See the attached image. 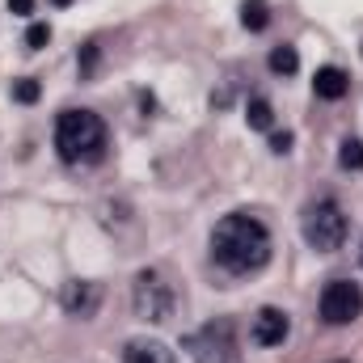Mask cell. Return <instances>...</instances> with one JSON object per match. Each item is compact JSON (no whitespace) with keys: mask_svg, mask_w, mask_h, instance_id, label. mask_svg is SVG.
Returning a JSON list of instances; mask_svg holds the SVG:
<instances>
[{"mask_svg":"<svg viewBox=\"0 0 363 363\" xmlns=\"http://www.w3.org/2000/svg\"><path fill=\"white\" fill-rule=\"evenodd\" d=\"M211 258L216 267H224L228 274H254L271 262V233L262 220L233 211L216 224L211 233Z\"/></svg>","mask_w":363,"mask_h":363,"instance_id":"1","label":"cell"},{"mask_svg":"<svg viewBox=\"0 0 363 363\" xmlns=\"http://www.w3.org/2000/svg\"><path fill=\"white\" fill-rule=\"evenodd\" d=\"M55 152L64 165H97L106 157V123L93 110H64L55 123Z\"/></svg>","mask_w":363,"mask_h":363,"instance_id":"2","label":"cell"},{"mask_svg":"<svg viewBox=\"0 0 363 363\" xmlns=\"http://www.w3.org/2000/svg\"><path fill=\"white\" fill-rule=\"evenodd\" d=\"M186 351L194 363H237L241 359V347H237V325L228 317L220 321H207L203 330H194L186 338Z\"/></svg>","mask_w":363,"mask_h":363,"instance_id":"3","label":"cell"},{"mask_svg":"<svg viewBox=\"0 0 363 363\" xmlns=\"http://www.w3.org/2000/svg\"><path fill=\"white\" fill-rule=\"evenodd\" d=\"M304 241L317 254L342 250V241H347V216H342V207L334 199H321V203H313L304 211Z\"/></svg>","mask_w":363,"mask_h":363,"instance_id":"4","label":"cell"},{"mask_svg":"<svg viewBox=\"0 0 363 363\" xmlns=\"http://www.w3.org/2000/svg\"><path fill=\"white\" fill-rule=\"evenodd\" d=\"M131 304H135V317L144 321H169L174 317V283L161 271H140L131 283Z\"/></svg>","mask_w":363,"mask_h":363,"instance_id":"5","label":"cell"},{"mask_svg":"<svg viewBox=\"0 0 363 363\" xmlns=\"http://www.w3.org/2000/svg\"><path fill=\"white\" fill-rule=\"evenodd\" d=\"M363 313V291L355 279H334L321 291V321L325 325H351Z\"/></svg>","mask_w":363,"mask_h":363,"instance_id":"6","label":"cell"},{"mask_svg":"<svg viewBox=\"0 0 363 363\" xmlns=\"http://www.w3.org/2000/svg\"><path fill=\"white\" fill-rule=\"evenodd\" d=\"M287 330H291V321H287V313H283V308H262V313L254 317L250 338H254L258 347H279V342L287 338Z\"/></svg>","mask_w":363,"mask_h":363,"instance_id":"7","label":"cell"},{"mask_svg":"<svg viewBox=\"0 0 363 363\" xmlns=\"http://www.w3.org/2000/svg\"><path fill=\"white\" fill-rule=\"evenodd\" d=\"M123 363H178V355L157 338H131L123 347Z\"/></svg>","mask_w":363,"mask_h":363,"instance_id":"8","label":"cell"},{"mask_svg":"<svg viewBox=\"0 0 363 363\" xmlns=\"http://www.w3.org/2000/svg\"><path fill=\"white\" fill-rule=\"evenodd\" d=\"M97 300H101V287L97 283H68L64 287V308L72 313V317H93L97 313Z\"/></svg>","mask_w":363,"mask_h":363,"instance_id":"9","label":"cell"},{"mask_svg":"<svg viewBox=\"0 0 363 363\" xmlns=\"http://www.w3.org/2000/svg\"><path fill=\"white\" fill-rule=\"evenodd\" d=\"M347 89H351V77H347L342 68H334V64L317 68V77H313V93H317L321 101H338V97H347Z\"/></svg>","mask_w":363,"mask_h":363,"instance_id":"10","label":"cell"},{"mask_svg":"<svg viewBox=\"0 0 363 363\" xmlns=\"http://www.w3.org/2000/svg\"><path fill=\"white\" fill-rule=\"evenodd\" d=\"M241 26H245L250 34L267 30V26H271V4H267V0H245V4H241Z\"/></svg>","mask_w":363,"mask_h":363,"instance_id":"11","label":"cell"},{"mask_svg":"<svg viewBox=\"0 0 363 363\" xmlns=\"http://www.w3.org/2000/svg\"><path fill=\"white\" fill-rule=\"evenodd\" d=\"M245 123L254 127V131H271L274 123V110L267 97H250V106H245Z\"/></svg>","mask_w":363,"mask_h":363,"instance_id":"12","label":"cell"},{"mask_svg":"<svg viewBox=\"0 0 363 363\" xmlns=\"http://www.w3.org/2000/svg\"><path fill=\"white\" fill-rule=\"evenodd\" d=\"M267 64H271L274 77H291V72L300 68V55H296V47H287V43H283V47H274V51H271V60H267Z\"/></svg>","mask_w":363,"mask_h":363,"instance_id":"13","label":"cell"},{"mask_svg":"<svg viewBox=\"0 0 363 363\" xmlns=\"http://www.w3.org/2000/svg\"><path fill=\"white\" fill-rule=\"evenodd\" d=\"M338 165L342 169H363V140H342L338 144Z\"/></svg>","mask_w":363,"mask_h":363,"instance_id":"14","label":"cell"},{"mask_svg":"<svg viewBox=\"0 0 363 363\" xmlns=\"http://www.w3.org/2000/svg\"><path fill=\"white\" fill-rule=\"evenodd\" d=\"M13 101H21V106L38 101V81H34V77H21V81H13Z\"/></svg>","mask_w":363,"mask_h":363,"instance_id":"15","label":"cell"},{"mask_svg":"<svg viewBox=\"0 0 363 363\" xmlns=\"http://www.w3.org/2000/svg\"><path fill=\"white\" fill-rule=\"evenodd\" d=\"M47 38H51V26H47V21H34V26L26 30V47H30V51L47 47Z\"/></svg>","mask_w":363,"mask_h":363,"instance_id":"16","label":"cell"},{"mask_svg":"<svg viewBox=\"0 0 363 363\" xmlns=\"http://www.w3.org/2000/svg\"><path fill=\"white\" fill-rule=\"evenodd\" d=\"M291 148V131H274L271 135V152H287Z\"/></svg>","mask_w":363,"mask_h":363,"instance_id":"17","label":"cell"},{"mask_svg":"<svg viewBox=\"0 0 363 363\" xmlns=\"http://www.w3.org/2000/svg\"><path fill=\"white\" fill-rule=\"evenodd\" d=\"M9 13H17V17L34 13V0H9Z\"/></svg>","mask_w":363,"mask_h":363,"instance_id":"18","label":"cell"},{"mask_svg":"<svg viewBox=\"0 0 363 363\" xmlns=\"http://www.w3.org/2000/svg\"><path fill=\"white\" fill-rule=\"evenodd\" d=\"M93 64H97V47H85V60H81V68H85V72H93Z\"/></svg>","mask_w":363,"mask_h":363,"instance_id":"19","label":"cell"}]
</instances>
